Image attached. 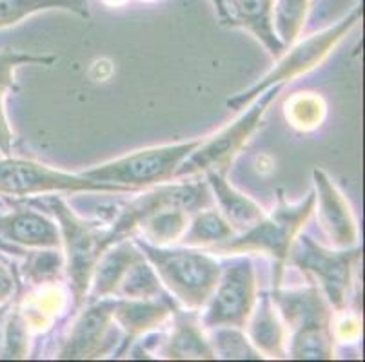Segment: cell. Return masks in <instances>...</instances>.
<instances>
[{
  "label": "cell",
  "instance_id": "1",
  "mask_svg": "<svg viewBox=\"0 0 365 362\" xmlns=\"http://www.w3.org/2000/svg\"><path fill=\"white\" fill-rule=\"evenodd\" d=\"M137 247L157 272L162 287L168 288L189 310L205 307L222 275L217 259L187 248L157 247L135 239Z\"/></svg>",
  "mask_w": 365,
  "mask_h": 362
},
{
  "label": "cell",
  "instance_id": "2",
  "mask_svg": "<svg viewBox=\"0 0 365 362\" xmlns=\"http://www.w3.org/2000/svg\"><path fill=\"white\" fill-rule=\"evenodd\" d=\"M317 207L314 191L305 196V199L298 203H287L284 192L278 191L277 208L269 215L264 214L260 221L244 230L242 235H233L231 239L213 247V250L222 254H249V252H262L274 259L277 265V277L274 283L280 287V279L284 274V267L287 263L291 247L294 238L300 234L307 219Z\"/></svg>",
  "mask_w": 365,
  "mask_h": 362
},
{
  "label": "cell",
  "instance_id": "3",
  "mask_svg": "<svg viewBox=\"0 0 365 362\" xmlns=\"http://www.w3.org/2000/svg\"><path fill=\"white\" fill-rule=\"evenodd\" d=\"M271 299L291 328V357L298 361L333 358V315L318 288L280 290L277 287Z\"/></svg>",
  "mask_w": 365,
  "mask_h": 362
},
{
  "label": "cell",
  "instance_id": "4",
  "mask_svg": "<svg viewBox=\"0 0 365 362\" xmlns=\"http://www.w3.org/2000/svg\"><path fill=\"white\" fill-rule=\"evenodd\" d=\"M44 207L58 223L62 245L66 248V268L71 281V294L75 307L78 308L88 295L93 270L101 255L120 239L113 234L111 227L104 228L98 223L78 218L62 198L51 196L44 201Z\"/></svg>",
  "mask_w": 365,
  "mask_h": 362
},
{
  "label": "cell",
  "instance_id": "5",
  "mask_svg": "<svg viewBox=\"0 0 365 362\" xmlns=\"http://www.w3.org/2000/svg\"><path fill=\"white\" fill-rule=\"evenodd\" d=\"M202 139L204 138L142 149L108 164L88 169L81 174L95 181H102V183L120 185L133 192L153 187V185H162L175 178L182 161L202 144Z\"/></svg>",
  "mask_w": 365,
  "mask_h": 362
},
{
  "label": "cell",
  "instance_id": "6",
  "mask_svg": "<svg viewBox=\"0 0 365 362\" xmlns=\"http://www.w3.org/2000/svg\"><path fill=\"white\" fill-rule=\"evenodd\" d=\"M284 85H273L265 89L260 96L251 102V107L237 118L231 125L222 129L211 138L202 139V144L195 149L178 167L175 179L187 178V176L207 174V172H225L227 167L233 164L238 152L242 151L249 138L255 134L262 124L265 111L269 109L271 102L277 98L278 92Z\"/></svg>",
  "mask_w": 365,
  "mask_h": 362
},
{
  "label": "cell",
  "instance_id": "7",
  "mask_svg": "<svg viewBox=\"0 0 365 362\" xmlns=\"http://www.w3.org/2000/svg\"><path fill=\"white\" fill-rule=\"evenodd\" d=\"M55 192H101V194H125L133 192L120 185L102 183L82 174L36 164L31 159L0 158V196L4 198H31Z\"/></svg>",
  "mask_w": 365,
  "mask_h": 362
},
{
  "label": "cell",
  "instance_id": "8",
  "mask_svg": "<svg viewBox=\"0 0 365 362\" xmlns=\"http://www.w3.org/2000/svg\"><path fill=\"white\" fill-rule=\"evenodd\" d=\"M360 22V8H354L347 16L334 24L333 28L324 29V31L317 33V35L305 38L298 46H294L284 58H280L277 65H274L267 75L262 76L253 87H249L247 91H242L235 95L233 98L227 100V107L235 109V111H242L245 105H249L257 96H260L265 89L273 87V85H284L287 82H293L304 73L311 71L317 68L325 56L329 55L336 44L344 38L354 26Z\"/></svg>",
  "mask_w": 365,
  "mask_h": 362
},
{
  "label": "cell",
  "instance_id": "9",
  "mask_svg": "<svg viewBox=\"0 0 365 362\" xmlns=\"http://www.w3.org/2000/svg\"><path fill=\"white\" fill-rule=\"evenodd\" d=\"M360 248H336L327 250L309 238L300 235L294 239L287 263L298 270L313 274L318 279L325 299L336 310H344L349 299L354 265L360 259Z\"/></svg>",
  "mask_w": 365,
  "mask_h": 362
},
{
  "label": "cell",
  "instance_id": "10",
  "mask_svg": "<svg viewBox=\"0 0 365 362\" xmlns=\"http://www.w3.org/2000/svg\"><path fill=\"white\" fill-rule=\"evenodd\" d=\"M257 304V277L249 257H237L222 268L217 288L205 303V328H244Z\"/></svg>",
  "mask_w": 365,
  "mask_h": 362
},
{
  "label": "cell",
  "instance_id": "11",
  "mask_svg": "<svg viewBox=\"0 0 365 362\" xmlns=\"http://www.w3.org/2000/svg\"><path fill=\"white\" fill-rule=\"evenodd\" d=\"M209 207H213V194L207 181L205 183L198 181V183L162 185L155 191H149L138 196L137 199H133L118 214L117 221L111 225V230L118 239H124L137 230L145 218L158 211L182 208L189 214H195Z\"/></svg>",
  "mask_w": 365,
  "mask_h": 362
},
{
  "label": "cell",
  "instance_id": "12",
  "mask_svg": "<svg viewBox=\"0 0 365 362\" xmlns=\"http://www.w3.org/2000/svg\"><path fill=\"white\" fill-rule=\"evenodd\" d=\"M115 299L104 297L82 312L64 341L58 358H93L101 357L115 344L117 330L113 328Z\"/></svg>",
  "mask_w": 365,
  "mask_h": 362
},
{
  "label": "cell",
  "instance_id": "13",
  "mask_svg": "<svg viewBox=\"0 0 365 362\" xmlns=\"http://www.w3.org/2000/svg\"><path fill=\"white\" fill-rule=\"evenodd\" d=\"M313 179L322 228L334 248H354L358 245V227L347 199L322 169H314Z\"/></svg>",
  "mask_w": 365,
  "mask_h": 362
},
{
  "label": "cell",
  "instance_id": "14",
  "mask_svg": "<svg viewBox=\"0 0 365 362\" xmlns=\"http://www.w3.org/2000/svg\"><path fill=\"white\" fill-rule=\"evenodd\" d=\"M0 239L21 248L62 247L61 230L56 221L31 208L0 212Z\"/></svg>",
  "mask_w": 365,
  "mask_h": 362
},
{
  "label": "cell",
  "instance_id": "15",
  "mask_svg": "<svg viewBox=\"0 0 365 362\" xmlns=\"http://www.w3.org/2000/svg\"><path fill=\"white\" fill-rule=\"evenodd\" d=\"M173 307L165 299H115L113 319L125 331V343L155 330L171 314Z\"/></svg>",
  "mask_w": 365,
  "mask_h": 362
},
{
  "label": "cell",
  "instance_id": "16",
  "mask_svg": "<svg viewBox=\"0 0 365 362\" xmlns=\"http://www.w3.org/2000/svg\"><path fill=\"white\" fill-rule=\"evenodd\" d=\"M138 257H142L140 248L137 247L135 241H129V238L113 243L101 255L97 267L93 270L91 284H89L93 297L104 299L117 295L122 277Z\"/></svg>",
  "mask_w": 365,
  "mask_h": 362
},
{
  "label": "cell",
  "instance_id": "17",
  "mask_svg": "<svg viewBox=\"0 0 365 362\" xmlns=\"http://www.w3.org/2000/svg\"><path fill=\"white\" fill-rule=\"evenodd\" d=\"M205 176L213 199L220 207V214L227 219L235 230H247L264 218L260 205L229 183L225 172H207Z\"/></svg>",
  "mask_w": 365,
  "mask_h": 362
},
{
  "label": "cell",
  "instance_id": "18",
  "mask_svg": "<svg viewBox=\"0 0 365 362\" xmlns=\"http://www.w3.org/2000/svg\"><path fill=\"white\" fill-rule=\"evenodd\" d=\"M249 341L269 358H285V330L278 319L271 295H262L260 303L255 304L247 323Z\"/></svg>",
  "mask_w": 365,
  "mask_h": 362
},
{
  "label": "cell",
  "instance_id": "19",
  "mask_svg": "<svg viewBox=\"0 0 365 362\" xmlns=\"http://www.w3.org/2000/svg\"><path fill=\"white\" fill-rule=\"evenodd\" d=\"M225 8L231 24H238L247 29L273 56H282L285 46L277 38L271 24L273 0H227Z\"/></svg>",
  "mask_w": 365,
  "mask_h": 362
},
{
  "label": "cell",
  "instance_id": "20",
  "mask_svg": "<svg viewBox=\"0 0 365 362\" xmlns=\"http://www.w3.org/2000/svg\"><path fill=\"white\" fill-rule=\"evenodd\" d=\"M165 358H175V361H187V358H197V361H213L215 355L211 341L204 335L200 323L193 314H182L177 312L175 315V326H173L171 337L165 341L164 348Z\"/></svg>",
  "mask_w": 365,
  "mask_h": 362
},
{
  "label": "cell",
  "instance_id": "21",
  "mask_svg": "<svg viewBox=\"0 0 365 362\" xmlns=\"http://www.w3.org/2000/svg\"><path fill=\"white\" fill-rule=\"evenodd\" d=\"M55 60V56L49 55H29V53L11 51V49L0 51V152L4 156H9L13 142V132L8 116H6L4 98L9 89L15 85V71L21 65H49Z\"/></svg>",
  "mask_w": 365,
  "mask_h": 362
},
{
  "label": "cell",
  "instance_id": "22",
  "mask_svg": "<svg viewBox=\"0 0 365 362\" xmlns=\"http://www.w3.org/2000/svg\"><path fill=\"white\" fill-rule=\"evenodd\" d=\"M189 228L182 234L180 241L185 247H218L220 243L237 235L227 219L213 207L195 212Z\"/></svg>",
  "mask_w": 365,
  "mask_h": 362
},
{
  "label": "cell",
  "instance_id": "23",
  "mask_svg": "<svg viewBox=\"0 0 365 362\" xmlns=\"http://www.w3.org/2000/svg\"><path fill=\"white\" fill-rule=\"evenodd\" d=\"M53 9L89 16L88 0H0V29L19 24L36 13Z\"/></svg>",
  "mask_w": 365,
  "mask_h": 362
},
{
  "label": "cell",
  "instance_id": "24",
  "mask_svg": "<svg viewBox=\"0 0 365 362\" xmlns=\"http://www.w3.org/2000/svg\"><path fill=\"white\" fill-rule=\"evenodd\" d=\"M189 215L191 214L182 208H164L145 218L138 228L148 239V243L168 247L169 243H175L182 238L187 228Z\"/></svg>",
  "mask_w": 365,
  "mask_h": 362
},
{
  "label": "cell",
  "instance_id": "25",
  "mask_svg": "<svg viewBox=\"0 0 365 362\" xmlns=\"http://www.w3.org/2000/svg\"><path fill=\"white\" fill-rule=\"evenodd\" d=\"M117 295L124 299H158L164 297V287L148 259L138 257L122 277Z\"/></svg>",
  "mask_w": 365,
  "mask_h": 362
},
{
  "label": "cell",
  "instance_id": "26",
  "mask_svg": "<svg viewBox=\"0 0 365 362\" xmlns=\"http://www.w3.org/2000/svg\"><path fill=\"white\" fill-rule=\"evenodd\" d=\"M311 0H273L271 24L277 38L282 44H294L305 26Z\"/></svg>",
  "mask_w": 365,
  "mask_h": 362
},
{
  "label": "cell",
  "instance_id": "27",
  "mask_svg": "<svg viewBox=\"0 0 365 362\" xmlns=\"http://www.w3.org/2000/svg\"><path fill=\"white\" fill-rule=\"evenodd\" d=\"M64 265L66 259L58 248H36V252L28 254L26 277L33 284L55 283L61 279Z\"/></svg>",
  "mask_w": 365,
  "mask_h": 362
},
{
  "label": "cell",
  "instance_id": "28",
  "mask_svg": "<svg viewBox=\"0 0 365 362\" xmlns=\"http://www.w3.org/2000/svg\"><path fill=\"white\" fill-rule=\"evenodd\" d=\"M215 355L220 358H240V361H258L262 358L260 351L251 344L240 328H217L211 341Z\"/></svg>",
  "mask_w": 365,
  "mask_h": 362
},
{
  "label": "cell",
  "instance_id": "29",
  "mask_svg": "<svg viewBox=\"0 0 365 362\" xmlns=\"http://www.w3.org/2000/svg\"><path fill=\"white\" fill-rule=\"evenodd\" d=\"M6 326L8 328H6L4 357H24L26 348H28V330H26V321L19 314V310H15Z\"/></svg>",
  "mask_w": 365,
  "mask_h": 362
},
{
  "label": "cell",
  "instance_id": "30",
  "mask_svg": "<svg viewBox=\"0 0 365 362\" xmlns=\"http://www.w3.org/2000/svg\"><path fill=\"white\" fill-rule=\"evenodd\" d=\"M16 290V277L9 265L0 257V304L8 303Z\"/></svg>",
  "mask_w": 365,
  "mask_h": 362
},
{
  "label": "cell",
  "instance_id": "31",
  "mask_svg": "<svg viewBox=\"0 0 365 362\" xmlns=\"http://www.w3.org/2000/svg\"><path fill=\"white\" fill-rule=\"evenodd\" d=\"M0 252H6V254H11V255H26V248L16 247V245L8 243L4 239H0Z\"/></svg>",
  "mask_w": 365,
  "mask_h": 362
},
{
  "label": "cell",
  "instance_id": "32",
  "mask_svg": "<svg viewBox=\"0 0 365 362\" xmlns=\"http://www.w3.org/2000/svg\"><path fill=\"white\" fill-rule=\"evenodd\" d=\"M215 4V9L218 11V16H220L222 22H231L229 20V13H227V8H225V0H211Z\"/></svg>",
  "mask_w": 365,
  "mask_h": 362
},
{
  "label": "cell",
  "instance_id": "33",
  "mask_svg": "<svg viewBox=\"0 0 365 362\" xmlns=\"http://www.w3.org/2000/svg\"><path fill=\"white\" fill-rule=\"evenodd\" d=\"M108 2H111V4H117V2H122V0H108Z\"/></svg>",
  "mask_w": 365,
  "mask_h": 362
}]
</instances>
